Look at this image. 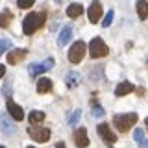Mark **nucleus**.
Wrapping results in <instances>:
<instances>
[{
  "label": "nucleus",
  "instance_id": "obj_1",
  "mask_svg": "<svg viewBox=\"0 0 148 148\" xmlns=\"http://www.w3.org/2000/svg\"><path fill=\"white\" fill-rule=\"evenodd\" d=\"M46 22V11H39V13H28L22 21V32L24 35H32L35 34L39 28H43Z\"/></svg>",
  "mask_w": 148,
  "mask_h": 148
},
{
  "label": "nucleus",
  "instance_id": "obj_2",
  "mask_svg": "<svg viewBox=\"0 0 148 148\" xmlns=\"http://www.w3.org/2000/svg\"><path fill=\"white\" fill-rule=\"evenodd\" d=\"M137 113H124V115H115L113 117V124L120 133H126L128 130H132V126H135L137 122Z\"/></svg>",
  "mask_w": 148,
  "mask_h": 148
},
{
  "label": "nucleus",
  "instance_id": "obj_3",
  "mask_svg": "<svg viewBox=\"0 0 148 148\" xmlns=\"http://www.w3.org/2000/svg\"><path fill=\"white\" fill-rule=\"evenodd\" d=\"M89 54H91L92 59L106 58V56L109 54V48H108V45L104 43V39H102V37H95V39L91 41V45H89Z\"/></svg>",
  "mask_w": 148,
  "mask_h": 148
},
{
  "label": "nucleus",
  "instance_id": "obj_4",
  "mask_svg": "<svg viewBox=\"0 0 148 148\" xmlns=\"http://www.w3.org/2000/svg\"><path fill=\"white\" fill-rule=\"evenodd\" d=\"M85 50H87L85 43H83V41H76V43L69 48V61H71L72 65L82 63L83 56H85Z\"/></svg>",
  "mask_w": 148,
  "mask_h": 148
},
{
  "label": "nucleus",
  "instance_id": "obj_5",
  "mask_svg": "<svg viewBox=\"0 0 148 148\" xmlns=\"http://www.w3.org/2000/svg\"><path fill=\"white\" fill-rule=\"evenodd\" d=\"M28 135L37 143H46L50 139V130L43 126H30L28 128Z\"/></svg>",
  "mask_w": 148,
  "mask_h": 148
},
{
  "label": "nucleus",
  "instance_id": "obj_6",
  "mask_svg": "<svg viewBox=\"0 0 148 148\" xmlns=\"http://www.w3.org/2000/svg\"><path fill=\"white\" fill-rule=\"evenodd\" d=\"M52 67H54V59L48 58V59H46V61H43V63H32L30 67H28V72H30L32 78H35V76H39V74L50 71Z\"/></svg>",
  "mask_w": 148,
  "mask_h": 148
},
{
  "label": "nucleus",
  "instance_id": "obj_7",
  "mask_svg": "<svg viewBox=\"0 0 148 148\" xmlns=\"http://www.w3.org/2000/svg\"><path fill=\"white\" fill-rule=\"evenodd\" d=\"M102 13H104V9H102L100 0H92L91 6H89V11H87V17H89V22H91V24H96V22H100Z\"/></svg>",
  "mask_w": 148,
  "mask_h": 148
},
{
  "label": "nucleus",
  "instance_id": "obj_8",
  "mask_svg": "<svg viewBox=\"0 0 148 148\" xmlns=\"http://www.w3.org/2000/svg\"><path fill=\"white\" fill-rule=\"evenodd\" d=\"M72 139L76 143L78 148H87L89 146V137H87V130L85 128H78L76 132L72 133Z\"/></svg>",
  "mask_w": 148,
  "mask_h": 148
},
{
  "label": "nucleus",
  "instance_id": "obj_9",
  "mask_svg": "<svg viewBox=\"0 0 148 148\" xmlns=\"http://www.w3.org/2000/svg\"><path fill=\"white\" fill-rule=\"evenodd\" d=\"M98 135L106 141V145H115L117 143V135L109 130L108 124H98Z\"/></svg>",
  "mask_w": 148,
  "mask_h": 148
},
{
  "label": "nucleus",
  "instance_id": "obj_10",
  "mask_svg": "<svg viewBox=\"0 0 148 148\" xmlns=\"http://www.w3.org/2000/svg\"><path fill=\"white\" fill-rule=\"evenodd\" d=\"M8 113L11 115V119L17 120V122L24 120V111H22V108H21V106H17L11 98H8Z\"/></svg>",
  "mask_w": 148,
  "mask_h": 148
},
{
  "label": "nucleus",
  "instance_id": "obj_11",
  "mask_svg": "<svg viewBox=\"0 0 148 148\" xmlns=\"http://www.w3.org/2000/svg\"><path fill=\"white\" fill-rule=\"evenodd\" d=\"M26 56H28L26 48H15V50H11V52L8 54V63L9 65H17V63H21Z\"/></svg>",
  "mask_w": 148,
  "mask_h": 148
},
{
  "label": "nucleus",
  "instance_id": "obj_12",
  "mask_svg": "<svg viewBox=\"0 0 148 148\" xmlns=\"http://www.w3.org/2000/svg\"><path fill=\"white\" fill-rule=\"evenodd\" d=\"M135 91V85L130 82H120L117 87H115V96H126L130 92Z\"/></svg>",
  "mask_w": 148,
  "mask_h": 148
},
{
  "label": "nucleus",
  "instance_id": "obj_13",
  "mask_svg": "<svg viewBox=\"0 0 148 148\" xmlns=\"http://www.w3.org/2000/svg\"><path fill=\"white\" fill-rule=\"evenodd\" d=\"M71 39H72V26H63L61 32H59V35H58V45L65 46V45H69Z\"/></svg>",
  "mask_w": 148,
  "mask_h": 148
},
{
  "label": "nucleus",
  "instance_id": "obj_14",
  "mask_svg": "<svg viewBox=\"0 0 148 148\" xmlns=\"http://www.w3.org/2000/svg\"><path fill=\"white\" fill-rule=\"evenodd\" d=\"M0 130H2L6 135H13V133H15V124H13V120H9L6 115H0Z\"/></svg>",
  "mask_w": 148,
  "mask_h": 148
},
{
  "label": "nucleus",
  "instance_id": "obj_15",
  "mask_svg": "<svg viewBox=\"0 0 148 148\" xmlns=\"http://www.w3.org/2000/svg\"><path fill=\"white\" fill-rule=\"evenodd\" d=\"M52 89H54V83H52V80H48V78H41V80L37 82V92H39V95L52 92Z\"/></svg>",
  "mask_w": 148,
  "mask_h": 148
},
{
  "label": "nucleus",
  "instance_id": "obj_16",
  "mask_svg": "<svg viewBox=\"0 0 148 148\" xmlns=\"http://www.w3.org/2000/svg\"><path fill=\"white\" fill-rule=\"evenodd\" d=\"M80 82H82V78H80V74H78L76 71L67 72V76H65V83H67L69 89H74V87H78V85H80Z\"/></svg>",
  "mask_w": 148,
  "mask_h": 148
},
{
  "label": "nucleus",
  "instance_id": "obj_17",
  "mask_svg": "<svg viewBox=\"0 0 148 148\" xmlns=\"http://www.w3.org/2000/svg\"><path fill=\"white\" fill-rule=\"evenodd\" d=\"M135 8H137V15H139L141 21L148 18V0H137Z\"/></svg>",
  "mask_w": 148,
  "mask_h": 148
},
{
  "label": "nucleus",
  "instance_id": "obj_18",
  "mask_svg": "<svg viewBox=\"0 0 148 148\" xmlns=\"http://www.w3.org/2000/svg\"><path fill=\"white\" fill-rule=\"evenodd\" d=\"M11 22H13V13L9 9H2L0 11V28H9Z\"/></svg>",
  "mask_w": 148,
  "mask_h": 148
},
{
  "label": "nucleus",
  "instance_id": "obj_19",
  "mask_svg": "<svg viewBox=\"0 0 148 148\" xmlns=\"http://www.w3.org/2000/svg\"><path fill=\"white\" fill-rule=\"evenodd\" d=\"M82 13H83L82 4H71V6L67 8V17H71V18H78Z\"/></svg>",
  "mask_w": 148,
  "mask_h": 148
},
{
  "label": "nucleus",
  "instance_id": "obj_20",
  "mask_svg": "<svg viewBox=\"0 0 148 148\" xmlns=\"http://www.w3.org/2000/svg\"><path fill=\"white\" fill-rule=\"evenodd\" d=\"M133 141H135L141 148H148V139L145 137V130H135V133H133Z\"/></svg>",
  "mask_w": 148,
  "mask_h": 148
},
{
  "label": "nucleus",
  "instance_id": "obj_21",
  "mask_svg": "<svg viewBox=\"0 0 148 148\" xmlns=\"http://www.w3.org/2000/svg\"><path fill=\"white\" fill-rule=\"evenodd\" d=\"M28 120H30V124H39L45 120V113L43 111H32L30 115H28Z\"/></svg>",
  "mask_w": 148,
  "mask_h": 148
},
{
  "label": "nucleus",
  "instance_id": "obj_22",
  "mask_svg": "<svg viewBox=\"0 0 148 148\" xmlns=\"http://www.w3.org/2000/svg\"><path fill=\"white\" fill-rule=\"evenodd\" d=\"M80 119H82V109L72 111V113H71V117H69V124H71V126H76Z\"/></svg>",
  "mask_w": 148,
  "mask_h": 148
},
{
  "label": "nucleus",
  "instance_id": "obj_23",
  "mask_svg": "<svg viewBox=\"0 0 148 148\" xmlns=\"http://www.w3.org/2000/svg\"><path fill=\"white\" fill-rule=\"evenodd\" d=\"M91 115L92 117H104L106 115V111H104V108H102V106H98V104H92V108H91Z\"/></svg>",
  "mask_w": 148,
  "mask_h": 148
},
{
  "label": "nucleus",
  "instance_id": "obj_24",
  "mask_svg": "<svg viewBox=\"0 0 148 148\" xmlns=\"http://www.w3.org/2000/svg\"><path fill=\"white\" fill-rule=\"evenodd\" d=\"M113 17H115V11H113V9H109V11L106 13L104 21H102V26H104V28H108V26H111V22H113Z\"/></svg>",
  "mask_w": 148,
  "mask_h": 148
},
{
  "label": "nucleus",
  "instance_id": "obj_25",
  "mask_svg": "<svg viewBox=\"0 0 148 148\" xmlns=\"http://www.w3.org/2000/svg\"><path fill=\"white\" fill-rule=\"evenodd\" d=\"M35 4V0H17V6L21 9H30Z\"/></svg>",
  "mask_w": 148,
  "mask_h": 148
},
{
  "label": "nucleus",
  "instance_id": "obj_26",
  "mask_svg": "<svg viewBox=\"0 0 148 148\" xmlns=\"http://www.w3.org/2000/svg\"><path fill=\"white\" fill-rule=\"evenodd\" d=\"M9 46H11V41L9 39H0V58H2V54L9 50Z\"/></svg>",
  "mask_w": 148,
  "mask_h": 148
},
{
  "label": "nucleus",
  "instance_id": "obj_27",
  "mask_svg": "<svg viewBox=\"0 0 148 148\" xmlns=\"http://www.w3.org/2000/svg\"><path fill=\"white\" fill-rule=\"evenodd\" d=\"M4 95L9 98V95H11V87H9V83H6V87H4Z\"/></svg>",
  "mask_w": 148,
  "mask_h": 148
},
{
  "label": "nucleus",
  "instance_id": "obj_28",
  "mask_svg": "<svg viewBox=\"0 0 148 148\" xmlns=\"http://www.w3.org/2000/svg\"><path fill=\"white\" fill-rule=\"evenodd\" d=\"M4 74H6V67H4V65H0V80H2Z\"/></svg>",
  "mask_w": 148,
  "mask_h": 148
},
{
  "label": "nucleus",
  "instance_id": "obj_29",
  "mask_svg": "<svg viewBox=\"0 0 148 148\" xmlns=\"http://www.w3.org/2000/svg\"><path fill=\"white\" fill-rule=\"evenodd\" d=\"M56 148H65V143H63V141H59V143H56Z\"/></svg>",
  "mask_w": 148,
  "mask_h": 148
},
{
  "label": "nucleus",
  "instance_id": "obj_30",
  "mask_svg": "<svg viewBox=\"0 0 148 148\" xmlns=\"http://www.w3.org/2000/svg\"><path fill=\"white\" fill-rule=\"evenodd\" d=\"M56 2H58V4H61V2H67V0H56Z\"/></svg>",
  "mask_w": 148,
  "mask_h": 148
},
{
  "label": "nucleus",
  "instance_id": "obj_31",
  "mask_svg": "<svg viewBox=\"0 0 148 148\" xmlns=\"http://www.w3.org/2000/svg\"><path fill=\"white\" fill-rule=\"evenodd\" d=\"M145 124H146V128H148V117H146V119H145Z\"/></svg>",
  "mask_w": 148,
  "mask_h": 148
},
{
  "label": "nucleus",
  "instance_id": "obj_32",
  "mask_svg": "<svg viewBox=\"0 0 148 148\" xmlns=\"http://www.w3.org/2000/svg\"><path fill=\"white\" fill-rule=\"evenodd\" d=\"M28 148H35V146H28Z\"/></svg>",
  "mask_w": 148,
  "mask_h": 148
},
{
  "label": "nucleus",
  "instance_id": "obj_33",
  "mask_svg": "<svg viewBox=\"0 0 148 148\" xmlns=\"http://www.w3.org/2000/svg\"><path fill=\"white\" fill-rule=\"evenodd\" d=\"M0 148H4V146H0Z\"/></svg>",
  "mask_w": 148,
  "mask_h": 148
}]
</instances>
